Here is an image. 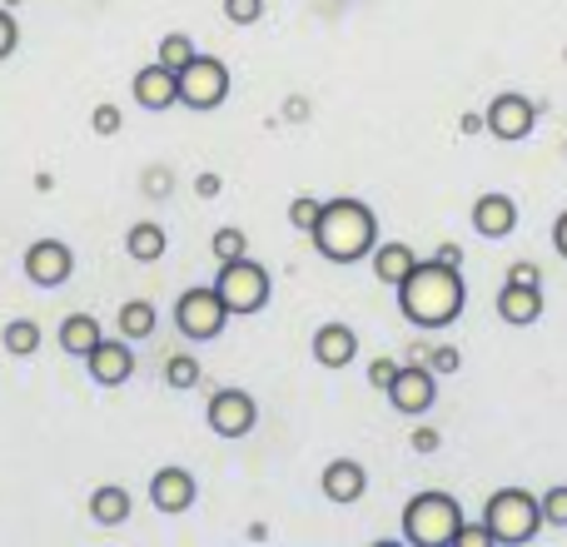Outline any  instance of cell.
<instances>
[{
    "label": "cell",
    "mask_w": 567,
    "mask_h": 547,
    "mask_svg": "<svg viewBox=\"0 0 567 547\" xmlns=\"http://www.w3.org/2000/svg\"><path fill=\"white\" fill-rule=\"evenodd\" d=\"M169 189H175V175H169L165 165H159V169H145V195H150V199H165Z\"/></svg>",
    "instance_id": "35"
},
{
    "label": "cell",
    "mask_w": 567,
    "mask_h": 547,
    "mask_svg": "<svg viewBox=\"0 0 567 547\" xmlns=\"http://www.w3.org/2000/svg\"><path fill=\"white\" fill-rule=\"evenodd\" d=\"M90 125H95V135H120V130H125V115H120L115 100H105V105H95Z\"/></svg>",
    "instance_id": "30"
},
{
    "label": "cell",
    "mask_w": 567,
    "mask_h": 547,
    "mask_svg": "<svg viewBox=\"0 0 567 547\" xmlns=\"http://www.w3.org/2000/svg\"><path fill=\"white\" fill-rule=\"evenodd\" d=\"M508 283H543V269L533 265V259H518V265L508 269Z\"/></svg>",
    "instance_id": "37"
},
{
    "label": "cell",
    "mask_w": 567,
    "mask_h": 547,
    "mask_svg": "<svg viewBox=\"0 0 567 547\" xmlns=\"http://www.w3.org/2000/svg\"><path fill=\"white\" fill-rule=\"evenodd\" d=\"M225 20L229 25H259L265 20V0H225Z\"/></svg>",
    "instance_id": "29"
},
{
    "label": "cell",
    "mask_w": 567,
    "mask_h": 547,
    "mask_svg": "<svg viewBox=\"0 0 567 547\" xmlns=\"http://www.w3.org/2000/svg\"><path fill=\"white\" fill-rule=\"evenodd\" d=\"M319 215H323V199H313V195H293L289 199V225L299 229V235H313Z\"/></svg>",
    "instance_id": "27"
},
{
    "label": "cell",
    "mask_w": 567,
    "mask_h": 547,
    "mask_svg": "<svg viewBox=\"0 0 567 547\" xmlns=\"http://www.w3.org/2000/svg\"><path fill=\"white\" fill-rule=\"evenodd\" d=\"M319 488L329 503H359L363 493H369V473H363L359 458H333L329 468H323Z\"/></svg>",
    "instance_id": "16"
},
{
    "label": "cell",
    "mask_w": 567,
    "mask_h": 547,
    "mask_svg": "<svg viewBox=\"0 0 567 547\" xmlns=\"http://www.w3.org/2000/svg\"><path fill=\"white\" fill-rule=\"evenodd\" d=\"M16 45H20V25H16V16L0 6V60L16 55Z\"/></svg>",
    "instance_id": "33"
},
{
    "label": "cell",
    "mask_w": 567,
    "mask_h": 547,
    "mask_svg": "<svg viewBox=\"0 0 567 547\" xmlns=\"http://www.w3.org/2000/svg\"><path fill=\"white\" fill-rule=\"evenodd\" d=\"M433 259H443V265H463V249L458 245H439V255Z\"/></svg>",
    "instance_id": "41"
},
{
    "label": "cell",
    "mask_w": 567,
    "mask_h": 547,
    "mask_svg": "<svg viewBox=\"0 0 567 547\" xmlns=\"http://www.w3.org/2000/svg\"><path fill=\"white\" fill-rule=\"evenodd\" d=\"M309 239L329 265H359L363 255L379 249V219H373V209L363 199L339 195V199H323V215Z\"/></svg>",
    "instance_id": "2"
},
{
    "label": "cell",
    "mask_w": 567,
    "mask_h": 547,
    "mask_svg": "<svg viewBox=\"0 0 567 547\" xmlns=\"http://www.w3.org/2000/svg\"><path fill=\"white\" fill-rule=\"evenodd\" d=\"M195 55H199V50H195V40H189V35H179V30H175V35H165V40H159V55H155V60H165L169 70H185Z\"/></svg>",
    "instance_id": "26"
},
{
    "label": "cell",
    "mask_w": 567,
    "mask_h": 547,
    "mask_svg": "<svg viewBox=\"0 0 567 547\" xmlns=\"http://www.w3.org/2000/svg\"><path fill=\"white\" fill-rule=\"evenodd\" d=\"M90 379L105 383V389H120L135 373V353H130V339H100L95 353H90Z\"/></svg>",
    "instance_id": "13"
},
{
    "label": "cell",
    "mask_w": 567,
    "mask_h": 547,
    "mask_svg": "<svg viewBox=\"0 0 567 547\" xmlns=\"http://www.w3.org/2000/svg\"><path fill=\"white\" fill-rule=\"evenodd\" d=\"M513 225H518V205H513L508 195H478V205H473V229H478L483 239H508Z\"/></svg>",
    "instance_id": "18"
},
{
    "label": "cell",
    "mask_w": 567,
    "mask_h": 547,
    "mask_svg": "<svg viewBox=\"0 0 567 547\" xmlns=\"http://www.w3.org/2000/svg\"><path fill=\"white\" fill-rule=\"evenodd\" d=\"M429 369L433 373H458L463 369V353L449 349V343H439V349H429Z\"/></svg>",
    "instance_id": "32"
},
{
    "label": "cell",
    "mask_w": 567,
    "mask_h": 547,
    "mask_svg": "<svg viewBox=\"0 0 567 547\" xmlns=\"http://www.w3.org/2000/svg\"><path fill=\"white\" fill-rule=\"evenodd\" d=\"M165 383H169L175 393L195 389V383H199V359H195V353H169V363H165Z\"/></svg>",
    "instance_id": "25"
},
{
    "label": "cell",
    "mask_w": 567,
    "mask_h": 547,
    "mask_svg": "<svg viewBox=\"0 0 567 547\" xmlns=\"http://www.w3.org/2000/svg\"><path fill=\"white\" fill-rule=\"evenodd\" d=\"M483 543H493L488 523H483V528H468V523H463V528H458V538H453V547H483Z\"/></svg>",
    "instance_id": "36"
},
{
    "label": "cell",
    "mask_w": 567,
    "mask_h": 547,
    "mask_svg": "<svg viewBox=\"0 0 567 547\" xmlns=\"http://www.w3.org/2000/svg\"><path fill=\"white\" fill-rule=\"evenodd\" d=\"M389 403L399 413H409V419L429 413L433 403H439V373H433L429 363H403L399 379L389 383Z\"/></svg>",
    "instance_id": "10"
},
{
    "label": "cell",
    "mask_w": 567,
    "mask_h": 547,
    "mask_svg": "<svg viewBox=\"0 0 567 547\" xmlns=\"http://www.w3.org/2000/svg\"><path fill=\"white\" fill-rule=\"evenodd\" d=\"M90 518H95L100 528H120V523L130 518V493L115 488V483L95 488V493H90Z\"/></svg>",
    "instance_id": "21"
},
{
    "label": "cell",
    "mask_w": 567,
    "mask_h": 547,
    "mask_svg": "<svg viewBox=\"0 0 567 547\" xmlns=\"http://www.w3.org/2000/svg\"><path fill=\"white\" fill-rule=\"evenodd\" d=\"M463 303H468L463 274L443 259H419L399 283V309L413 329H449V323H458Z\"/></svg>",
    "instance_id": "1"
},
{
    "label": "cell",
    "mask_w": 567,
    "mask_h": 547,
    "mask_svg": "<svg viewBox=\"0 0 567 547\" xmlns=\"http://www.w3.org/2000/svg\"><path fill=\"white\" fill-rule=\"evenodd\" d=\"M553 249H558V255L567 259V209L558 215V225H553Z\"/></svg>",
    "instance_id": "40"
},
{
    "label": "cell",
    "mask_w": 567,
    "mask_h": 547,
    "mask_svg": "<svg viewBox=\"0 0 567 547\" xmlns=\"http://www.w3.org/2000/svg\"><path fill=\"white\" fill-rule=\"evenodd\" d=\"M195 473L189 468H175V463H169V468H159L155 478H150V503H155L159 513H169V518H175V513H185V508H195Z\"/></svg>",
    "instance_id": "12"
},
{
    "label": "cell",
    "mask_w": 567,
    "mask_h": 547,
    "mask_svg": "<svg viewBox=\"0 0 567 547\" xmlns=\"http://www.w3.org/2000/svg\"><path fill=\"white\" fill-rule=\"evenodd\" d=\"M543 518H548L553 528H567V483L543 493Z\"/></svg>",
    "instance_id": "31"
},
{
    "label": "cell",
    "mask_w": 567,
    "mask_h": 547,
    "mask_svg": "<svg viewBox=\"0 0 567 547\" xmlns=\"http://www.w3.org/2000/svg\"><path fill=\"white\" fill-rule=\"evenodd\" d=\"M483 523H488L493 543L518 547V543L538 538L548 518H543V498H533L528 488H503V493H493V498H488V508H483Z\"/></svg>",
    "instance_id": "4"
},
{
    "label": "cell",
    "mask_w": 567,
    "mask_h": 547,
    "mask_svg": "<svg viewBox=\"0 0 567 547\" xmlns=\"http://www.w3.org/2000/svg\"><path fill=\"white\" fill-rule=\"evenodd\" d=\"M165 249H169V235L155 225V219H140V225H130V235H125V255L130 259H140V265H155V259H165Z\"/></svg>",
    "instance_id": "20"
},
{
    "label": "cell",
    "mask_w": 567,
    "mask_h": 547,
    "mask_svg": "<svg viewBox=\"0 0 567 547\" xmlns=\"http://www.w3.org/2000/svg\"><path fill=\"white\" fill-rule=\"evenodd\" d=\"M135 100L145 110H169V105H179V70H169L165 60H155V65H145L135 75Z\"/></svg>",
    "instance_id": "14"
},
{
    "label": "cell",
    "mask_w": 567,
    "mask_h": 547,
    "mask_svg": "<svg viewBox=\"0 0 567 547\" xmlns=\"http://www.w3.org/2000/svg\"><path fill=\"white\" fill-rule=\"evenodd\" d=\"M439 429H413V453H439Z\"/></svg>",
    "instance_id": "39"
},
{
    "label": "cell",
    "mask_w": 567,
    "mask_h": 547,
    "mask_svg": "<svg viewBox=\"0 0 567 547\" xmlns=\"http://www.w3.org/2000/svg\"><path fill=\"white\" fill-rule=\"evenodd\" d=\"M498 319L513 329H528L543 319V283H503L498 289Z\"/></svg>",
    "instance_id": "15"
},
{
    "label": "cell",
    "mask_w": 567,
    "mask_h": 547,
    "mask_svg": "<svg viewBox=\"0 0 567 547\" xmlns=\"http://www.w3.org/2000/svg\"><path fill=\"white\" fill-rule=\"evenodd\" d=\"M225 100H229V65L219 55H195L179 70V105L219 110Z\"/></svg>",
    "instance_id": "6"
},
{
    "label": "cell",
    "mask_w": 567,
    "mask_h": 547,
    "mask_svg": "<svg viewBox=\"0 0 567 547\" xmlns=\"http://www.w3.org/2000/svg\"><path fill=\"white\" fill-rule=\"evenodd\" d=\"M175 323H179V333H185V339H195V343L219 339V333H225V323H229V309H225V299L215 293V283H209V289H185V293H179Z\"/></svg>",
    "instance_id": "7"
},
{
    "label": "cell",
    "mask_w": 567,
    "mask_h": 547,
    "mask_svg": "<svg viewBox=\"0 0 567 547\" xmlns=\"http://www.w3.org/2000/svg\"><path fill=\"white\" fill-rule=\"evenodd\" d=\"M353 353H359V333H353L349 323H323V329L313 333V359H319L323 369H349Z\"/></svg>",
    "instance_id": "17"
},
{
    "label": "cell",
    "mask_w": 567,
    "mask_h": 547,
    "mask_svg": "<svg viewBox=\"0 0 567 547\" xmlns=\"http://www.w3.org/2000/svg\"><path fill=\"white\" fill-rule=\"evenodd\" d=\"M70 274H75V255H70L65 239H35L25 249V279L40 289H60Z\"/></svg>",
    "instance_id": "11"
},
{
    "label": "cell",
    "mask_w": 567,
    "mask_h": 547,
    "mask_svg": "<svg viewBox=\"0 0 567 547\" xmlns=\"http://www.w3.org/2000/svg\"><path fill=\"white\" fill-rule=\"evenodd\" d=\"M463 528V508L453 493H413L409 508H403V538H409L413 547H453V538H458Z\"/></svg>",
    "instance_id": "3"
},
{
    "label": "cell",
    "mask_w": 567,
    "mask_h": 547,
    "mask_svg": "<svg viewBox=\"0 0 567 547\" xmlns=\"http://www.w3.org/2000/svg\"><path fill=\"white\" fill-rule=\"evenodd\" d=\"M413 265H419V259H413L409 245H379V249H373V279L393 283V289H399L403 274H409Z\"/></svg>",
    "instance_id": "22"
},
{
    "label": "cell",
    "mask_w": 567,
    "mask_h": 547,
    "mask_svg": "<svg viewBox=\"0 0 567 547\" xmlns=\"http://www.w3.org/2000/svg\"><path fill=\"white\" fill-rule=\"evenodd\" d=\"M399 369H403V363H393V359H373V363H369V383H373L379 393H389V383L399 379Z\"/></svg>",
    "instance_id": "34"
},
{
    "label": "cell",
    "mask_w": 567,
    "mask_h": 547,
    "mask_svg": "<svg viewBox=\"0 0 567 547\" xmlns=\"http://www.w3.org/2000/svg\"><path fill=\"white\" fill-rule=\"evenodd\" d=\"M245 255H249V235H245V229H235V225L219 229V235H215V259H219V265H225V259H245Z\"/></svg>",
    "instance_id": "28"
},
{
    "label": "cell",
    "mask_w": 567,
    "mask_h": 547,
    "mask_svg": "<svg viewBox=\"0 0 567 547\" xmlns=\"http://www.w3.org/2000/svg\"><path fill=\"white\" fill-rule=\"evenodd\" d=\"M0 343H6L10 359H35L40 353V323L35 319H10L6 333H0Z\"/></svg>",
    "instance_id": "24"
},
{
    "label": "cell",
    "mask_w": 567,
    "mask_h": 547,
    "mask_svg": "<svg viewBox=\"0 0 567 547\" xmlns=\"http://www.w3.org/2000/svg\"><path fill=\"white\" fill-rule=\"evenodd\" d=\"M100 339H105V333H100L95 313H70V319L60 323V349H65L70 359H90Z\"/></svg>",
    "instance_id": "19"
},
{
    "label": "cell",
    "mask_w": 567,
    "mask_h": 547,
    "mask_svg": "<svg viewBox=\"0 0 567 547\" xmlns=\"http://www.w3.org/2000/svg\"><path fill=\"white\" fill-rule=\"evenodd\" d=\"M205 423H209V433H219V438H245V433H255V423H259V403L249 399L245 389H219L205 409Z\"/></svg>",
    "instance_id": "9"
},
{
    "label": "cell",
    "mask_w": 567,
    "mask_h": 547,
    "mask_svg": "<svg viewBox=\"0 0 567 547\" xmlns=\"http://www.w3.org/2000/svg\"><path fill=\"white\" fill-rule=\"evenodd\" d=\"M483 125H488L493 140H503V145H518V140H528L533 130H538V105H533L528 95H493V105L483 110Z\"/></svg>",
    "instance_id": "8"
},
{
    "label": "cell",
    "mask_w": 567,
    "mask_h": 547,
    "mask_svg": "<svg viewBox=\"0 0 567 547\" xmlns=\"http://www.w3.org/2000/svg\"><path fill=\"white\" fill-rule=\"evenodd\" d=\"M215 293L225 299L229 313H259L269 303V293H275V279H269L265 265H255V259H225L215 274Z\"/></svg>",
    "instance_id": "5"
},
{
    "label": "cell",
    "mask_w": 567,
    "mask_h": 547,
    "mask_svg": "<svg viewBox=\"0 0 567 547\" xmlns=\"http://www.w3.org/2000/svg\"><path fill=\"white\" fill-rule=\"evenodd\" d=\"M219 189H225V179H219L215 169H205V175H195V195H199V199H215Z\"/></svg>",
    "instance_id": "38"
},
{
    "label": "cell",
    "mask_w": 567,
    "mask_h": 547,
    "mask_svg": "<svg viewBox=\"0 0 567 547\" xmlns=\"http://www.w3.org/2000/svg\"><path fill=\"white\" fill-rule=\"evenodd\" d=\"M155 303L150 299H130V303H120V313H115V323H120V333L125 339H150L155 333Z\"/></svg>",
    "instance_id": "23"
}]
</instances>
